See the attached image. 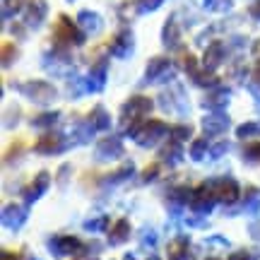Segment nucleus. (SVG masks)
Here are the masks:
<instances>
[{
	"mask_svg": "<svg viewBox=\"0 0 260 260\" xmlns=\"http://www.w3.org/2000/svg\"><path fill=\"white\" fill-rule=\"evenodd\" d=\"M68 174H70V164H63V169H60V171H58V181H60V183H63L65 178H68Z\"/></svg>",
	"mask_w": 260,
	"mask_h": 260,
	"instance_id": "37998d69",
	"label": "nucleus"
},
{
	"mask_svg": "<svg viewBox=\"0 0 260 260\" xmlns=\"http://www.w3.org/2000/svg\"><path fill=\"white\" fill-rule=\"evenodd\" d=\"M128 135L138 142L140 147H154L159 140L167 135V125H164L161 121L138 123V125H133V128L128 130Z\"/></svg>",
	"mask_w": 260,
	"mask_h": 260,
	"instance_id": "f257e3e1",
	"label": "nucleus"
},
{
	"mask_svg": "<svg viewBox=\"0 0 260 260\" xmlns=\"http://www.w3.org/2000/svg\"><path fill=\"white\" fill-rule=\"evenodd\" d=\"M68 145H70L68 138L58 135V133H48L37 142V152L39 154H60L68 149Z\"/></svg>",
	"mask_w": 260,
	"mask_h": 260,
	"instance_id": "9d476101",
	"label": "nucleus"
},
{
	"mask_svg": "<svg viewBox=\"0 0 260 260\" xmlns=\"http://www.w3.org/2000/svg\"><path fill=\"white\" fill-rule=\"evenodd\" d=\"M171 75H174L171 73V63L167 58H152L147 63V73H145L147 82H161V80H167Z\"/></svg>",
	"mask_w": 260,
	"mask_h": 260,
	"instance_id": "ddd939ff",
	"label": "nucleus"
},
{
	"mask_svg": "<svg viewBox=\"0 0 260 260\" xmlns=\"http://www.w3.org/2000/svg\"><path fill=\"white\" fill-rule=\"evenodd\" d=\"M181 157H183V152H181V147H178V142H169V145H164V149H161V159L167 161L169 167H176L178 161H181Z\"/></svg>",
	"mask_w": 260,
	"mask_h": 260,
	"instance_id": "a878e982",
	"label": "nucleus"
},
{
	"mask_svg": "<svg viewBox=\"0 0 260 260\" xmlns=\"http://www.w3.org/2000/svg\"><path fill=\"white\" fill-rule=\"evenodd\" d=\"M205 8L212 10V12H226L232 10V0H203Z\"/></svg>",
	"mask_w": 260,
	"mask_h": 260,
	"instance_id": "72a5a7b5",
	"label": "nucleus"
},
{
	"mask_svg": "<svg viewBox=\"0 0 260 260\" xmlns=\"http://www.w3.org/2000/svg\"><path fill=\"white\" fill-rule=\"evenodd\" d=\"M3 260H19L15 253H10V251H3Z\"/></svg>",
	"mask_w": 260,
	"mask_h": 260,
	"instance_id": "49530a36",
	"label": "nucleus"
},
{
	"mask_svg": "<svg viewBox=\"0 0 260 260\" xmlns=\"http://www.w3.org/2000/svg\"><path fill=\"white\" fill-rule=\"evenodd\" d=\"M133 171H135V167H133V164H125V167L123 169H118V171H116V174H113L111 178H109V183H118V181H125V178H130L133 176Z\"/></svg>",
	"mask_w": 260,
	"mask_h": 260,
	"instance_id": "f704fd0d",
	"label": "nucleus"
},
{
	"mask_svg": "<svg viewBox=\"0 0 260 260\" xmlns=\"http://www.w3.org/2000/svg\"><path fill=\"white\" fill-rule=\"evenodd\" d=\"M15 58H17V48L10 46V44H5V46H3V65L8 68L10 60H15Z\"/></svg>",
	"mask_w": 260,
	"mask_h": 260,
	"instance_id": "e433bc0d",
	"label": "nucleus"
},
{
	"mask_svg": "<svg viewBox=\"0 0 260 260\" xmlns=\"http://www.w3.org/2000/svg\"><path fill=\"white\" fill-rule=\"evenodd\" d=\"M219 63H224V44L214 41L210 46L205 48V56H203V65L207 70H214Z\"/></svg>",
	"mask_w": 260,
	"mask_h": 260,
	"instance_id": "6ab92c4d",
	"label": "nucleus"
},
{
	"mask_svg": "<svg viewBox=\"0 0 260 260\" xmlns=\"http://www.w3.org/2000/svg\"><path fill=\"white\" fill-rule=\"evenodd\" d=\"M48 251L56 258H77V255L89 253V246H84L77 236H53L48 241Z\"/></svg>",
	"mask_w": 260,
	"mask_h": 260,
	"instance_id": "7ed1b4c3",
	"label": "nucleus"
},
{
	"mask_svg": "<svg viewBox=\"0 0 260 260\" xmlns=\"http://www.w3.org/2000/svg\"><path fill=\"white\" fill-rule=\"evenodd\" d=\"M84 229H87V232H92V234L106 232V229H109V217H106V214H102V217L87 219V222H84Z\"/></svg>",
	"mask_w": 260,
	"mask_h": 260,
	"instance_id": "bb28decb",
	"label": "nucleus"
},
{
	"mask_svg": "<svg viewBox=\"0 0 260 260\" xmlns=\"http://www.w3.org/2000/svg\"><path fill=\"white\" fill-rule=\"evenodd\" d=\"M205 154H207V140H195L193 147H190V159L193 161H203Z\"/></svg>",
	"mask_w": 260,
	"mask_h": 260,
	"instance_id": "7c9ffc66",
	"label": "nucleus"
},
{
	"mask_svg": "<svg viewBox=\"0 0 260 260\" xmlns=\"http://www.w3.org/2000/svg\"><path fill=\"white\" fill-rule=\"evenodd\" d=\"M226 152H229V145H226V142H219V145H214V149L210 154H212V159H219L222 154H226Z\"/></svg>",
	"mask_w": 260,
	"mask_h": 260,
	"instance_id": "a19ab883",
	"label": "nucleus"
},
{
	"mask_svg": "<svg viewBox=\"0 0 260 260\" xmlns=\"http://www.w3.org/2000/svg\"><path fill=\"white\" fill-rule=\"evenodd\" d=\"M58 118H60L58 111H46V113H41V116H37V118L31 121V125H34V128H51Z\"/></svg>",
	"mask_w": 260,
	"mask_h": 260,
	"instance_id": "c85d7f7f",
	"label": "nucleus"
},
{
	"mask_svg": "<svg viewBox=\"0 0 260 260\" xmlns=\"http://www.w3.org/2000/svg\"><path fill=\"white\" fill-rule=\"evenodd\" d=\"M243 159H248V161H260V142H253L248 147H243Z\"/></svg>",
	"mask_w": 260,
	"mask_h": 260,
	"instance_id": "c9c22d12",
	"label": "nucleus"
},
{
	"mask_svg": "<svg viewBox=\"0 0 260 260\" xmlns=\"http://www.w3.org/2000/svg\"><path fill=\"white\" fill-rule=\"evenodd\" d=\"M164 0H140V10L142 12H152V10H157Z\"/></svg>",
	"mask_w": 260,
	"mask_h": 260,
	"instance_id": "4c0bfd02",
	"label": "nucleus"
},
{
	"mask_svg": "<svg viewBox=\"0 0 260 260\" xmlns=\"http://www.w3.org/2000/svg\"><path fill=\"white\" fill-rule=\"evenodd\" d=\"M229 99H232V92H229V89L214 87V89H210V94H205L203 106L205 109H210V111H222L224 106L229 104Z\"/></svg>",
	"mask_w": 260,
	"mask_h": 260,
	"instance_id": "2eb2a0df",
	"label": "nucleus"
},
{
	"mask_svg": "<svg viewBox=\"0 0 260 260\" xmlns=\"http://www.w3.org/2000/svg\"><path fill=\"white\" fill-rule=\"evenodd\" d=\"M94 135V125L89 121L84 123H77V125H73L70 128V133H68V142L70 145H84V142H89Z\"/></svg>",
	"mask_w": 260,
	"mask_h": 260,
	"instance_id": "a211bd4d",
	"label": "nucleus"
},
{
	"mask_svg": "<svg viewBox=\"0 0 260 260\" xmlns=\"http://www.w3.org/2000/svg\"><path fill=\"white\" fill-rule=\"evenodd\" d=\"M128 236H130V222L128 219H118L109 229V246H121V243L128 241Z\"/></svg>",
	"mask_w": 260,
	"mask_h": 260,
	"instance_id": "aec40b11",
	"label": "nucleus"
},
{
	"mask_svg": "<svg viewBox=\"0 0 260 260\" xmlns=\"http://www.w3.org/2000/svg\"><path fill=\"white\" fill-rule=\"evenodd\" d=\"M77 22H80V27L87 31V34H99L104 29V19L94 12V10H82L80 15H77Z\"/></svg>",
	"mask_w": 260,
	"mask_h": 260,
	"instance_id": "dca6fc26",
	"label": "nucleus"
},
{
	"mask_svg": "<svg viewBox=\"0 0 260 260\" xmlns=\"http://www.w3.org/2000/svg\"><path fill=\"white\" fill-rule=\"evenodd\" d=\"M248 234H251L255 241H260V222H253L251 226H248Z\"/></svg>",
	"mask_w": 260,
	"mask_h": 260,
	"instance_id": "79ce46f5",
	"label": "nucleus"
},
{
	"mask_svg": "<svg viewBox=\"0 0 260 260\" xmlns=\"http://www.w3.org/2000/svg\"><path fill=\"white\" fill-rule=\"evenodd\" d=\"M140 246L142 248H154L157 246V232L152 226H147V224L140 229Z\"/></svg>",
	"mask_w": 260,
	"mask_h": 260,
	"instance_id": "cd10ccee",
	"label": "nucleus"
},
{
	"mask_svg": "<svg viewBox=\"0 0 260 260\" xmlns=\"http://www.w3.org/2000/svg\"><path fill=\"white\" fill-rule=\"evenodd\" d=\"M149 111H152V99L140 96V94L138 96H130L128 102H125V106H123V116H121V123H123V128H125V133H128V128L142 123V118Z\"/></svg>",
	"mask_w": 260,
	"mask_h": 260,
	"instance_id": "f03ea898",
	"label": "nucleus"
},
{
	"mask_svg": "<svg viewBox=\"0 0 260 260\" xmlns=\"http://www.w3.org/2000/svg\"><path fill=\"white\" fill-rule=\"evenodd\" d=\"M251 12H253V17H255V19H260V0L251 8Z\"/></svg>",
	"mask_w": 260,
	"mask_h": 260,
	"instance_id": "a18cd8bd",
	"label": "nucleus"
},
{
	"mask_svg": "<svg viewBox=\"0 0 260 260\" xmlns=\"http://www.w3.org/2000/svg\"><path fill=\"white\" fill-rule=\"evenodd\" d=\"M48 186H51V176H48V171L37 174V178L29 183V188H24V200H27V205L37 203L39 198L48 190Z\"/></svg>",
	"mask_w": 260,
	"mask_h": 260,
	"instance_id": "f8f14e48",
	"label": "nucleus"
},
{
	"mask_svg": "<svg viewBox=\"0 0 260 260\" xmlns=\"http://www.w3.org/2000/svg\"><path fill=\"white\" fill-rule=\"evenodd\" d=\"M0 219H3V224H5L8 229L17 232L19 226L27 222V207H22V205H15V203L5 205V207H3V214H0Z\"/></svg>",
	"mask_w": 260,
	"mask_h": 260,
	"instance_id": "9b49d317",
	"label": "nucleus"
},
{
	"mask_svg": "<svg viewBox=\"0 0 260 260\" xmlns=\"http://www.w3.org/2000/svg\"><path fill=\"white\" fill-rule=\"evenodd\" d=\"M22 94H24L27 99H31L34 104H39V106H48V104L56 99L53 84L41 82V80H31V82L22 84Z\"/></svg>",
	"mask_w": 260,
	"mask_h": 260,
	"instance_id": "39448f33",
	"label": "nucleus"
},
{
	"mask_svg": "<svg viewBox=\"0 0 260 260\" xmlns=\"http://www.w3.org/2000/svg\"><path fill=\"white\" fill-rule=\"evenodd\" d=\"M159 102L164 106V111H169V113H178V116H186L188 113V99L181 87H174V89L164 92L159 96Z\"/></svg>",
	"mask_w": 260,
	"mask_h": 260,
	"instance_id": "0eeeda50",
	"label": "nucleus"
},
{
	"mask_svg": "<svg viewBox=\"0 0 260 260\" xmlns=\"http://www.w3.org/2000/svg\"><path fill=\"white\" fill-rule=\"evenodd\" d=\"M87 121L94 125V130H109L111 128V116H109V111H106L104 106H94V111L89 113Z\"/></svg>",
	"mask_w": 260,
	"mask_h": 260,
	"instance_id": "393cba45",
	"label": "nucleus"
},
{
	"mask_svg": "<svg viewBox=\"0 0 260 260\" xmlns=\"http://www.w3.org/2000/svg\"><path fill=\"white\" fill-rule=\"evenodd\" d=\"M229 260H258V258H255L251 251H234L232 255H229Z\"/></svg>",
	"mask_w": 260,
	"mask_h": 260,
	"instance_id": "ea45409f",
	"label": "nucleus"
},
{
	"mask_svg": "<svg viewBox=\"0 0 260 260\" xmlns=\"http://www.w3.org/2000/svg\"><path fill=\"white\" fill-rule=\"evenodd\" d=\"M188 248H190L188 236H176L169 243V260H188Z\"/></svg>",
	"mask_w": 260,
	"mask_h": 260,
	"instance_id": "4be33fe9",
	"label": "nucleus"
},
{
	"mask_svg": "<svg viewBox=\"0 0 260 260\" xmlns=\"http://www.w3.org/2000/svg\"><path fill=\"white\" fill-rule=\"evenodd\" d=\"M24 3H27V0H3V17L8 19L10 15H17Z\"/></svg>",
	"mask_w": 260,
	"mask_h": 260,
	"instance_id": "473e14b6",
	"label": "nucleus"
},
{
	"mask_svg": "<svg viewBox=\"0 0 260 260\" xmlns=\"http://www.w3.org/2000/svg\"><path fill=\"white\" fill-rule=\"evenodd\" d=\"M229 125H232V121H229V116L224 111H210L203 118V130H205V135H210V138L226 133Z\"/></svg>",
	"mask_w": 260,
	"mask_h": 260,
	"instance_id": "1a4fd4ad",
	"label": "nucleus"
},
{
	"mask_svg": "<svg viewBox=\"0 0 260 260\" xmlns=\"http://www.w3.org/2000/svg\"><path fill=\"white\" fill-rule=\"evenodd\" d=\"M104 82H106V65L99 63V65H94L92 70H89L87 87H89V92H102V89H104Z\"/></svg>",
	"mask_w": 260,
	"mask_h": 260,
	"instance_id": "b1692460",
	"label": "nucleus"
},
{
	"mask_svg": "<svg viewBox=\"0 0 260 260\" xmlns=\"http://www.w3.org/2000/svg\"><path fill=\"white\" fill-rule=\"evenodd\" d=\"M241 210L246 214H258L260 212V188L251 186L246 188V193H243V205Z\"/></svg>",
	"mask_w": 260,
	"mask_h": 260,
	"instance_id": "5701e85b",
	"label": "nucleus"
},
{
	"mask_svg": "<svg viewBox=\"0 0 260 260\" xmlns=\"http://www.w3.org/2000/svg\"><path fill=\"white\" fill-rule=\"evenodd\" d=\"M207 243H210V246H219V248H229V239H226V236H210Z\"/></svg>",
	"mask_w": 260,
	"mask_h": 260,
	"instance_id": "58836bf2",
	"label": "nucleus"
},
{
	"mask_svg": "<svg viewBox=\"0 0 260 260\" xmlns=\"http://www.w3.org/2000/svg\"><path fill=\"white\" fill-rule=\"evenodd\" d=\"M190 135H193V130H190V125H174V128L169 130V138L174 140V142H186V140H190Z\"/></svg>",
	"mask_w": 260,
	"mask_h": 260,
	"instance_id": "c756f323",
	"label": "nucleus"
},
{
	"mask_svg": "<svg viewBox=\"0 0 260 260\" xmlns=\"http://www.w3.org/2000/svg\"><path fill=\"white\" fill-rule=\"evenodd\" d=\"M210 186H212V190H214L217 203L234 205L241 198V186H239L236 181H232V178H217V181H210Z\"/></svg>",
	"mask_w": 260,
	"mask_h": 260,
	"instance_id": "423d86ee",
	"label": "nucleus"
},
{
	"mask_svg": "<svg viewBox=\"0 0 260 260\" xmlns=\"http://www.w3.org/2000/svg\"><path fill=\"white\" fill-rule=\"evenodd\" d=\"M236 135H239L241 140L255 138V135H260V123H243L241 128L236 130Z\"/></svg>",
	"mask_w": 260,
	"mask_h": 260,
	"instance_id": "2f4dec72",
	"label": "nucleus"
},
{
	"mask_svg": "<svg viewBox=\"0 0 260 260\" xmlns=\"http://www.w3.org/2000/svg\"><path fill=\"white\" fill-rule=\"evenodd\" d=\"M207 260H219V258H207Z\"/></svg>",
	"mask_w": 260,
	"mask_h": 260,
	"instance_id": "09e8293b",
	"label": "nucleus"
},
{
	"mask_svg": "<svg viewBox=\"0 0 260 260\" xmlns=\"http://www.w3.org/2000/svg\"><path fill=\"white\" fill-rule=\"evenodd\" d=\"M123 157V145L118 138H109L102 140L96 149H94V159L96 161H116V159Z\"/></svg>",
	"mask_w": 260,
	"mask_h": 260,
	"instance_id": "6e6552de",
	"label": "nucleus"
},
{
	"mask_svg": "<svg viewBox=\"0 0 260 260\" xmlns=\"http://www.w3.org/2000/svg\"><path fill=\"white\" fill-rule=\"evenodd\" d=\"M157 174H159V167L154 164V167L149 169V171H145V181H152V178H157Z\"/></svg>",
	"mask_w": 260,
	"mask_h": 260,
	"instance_id": "c03bdc74",
	"label": "nucleus"
},
{
	"mask_svg": "<svg viewBox=\"0 0 260 260\" xmlns=\"http://www.w3.org/2000/svg\"><path fill=\"white\" fill-rule=\"evenodd\" d=\"M111 53L116 58H128L133 53V34L128 29H123L121 34L111 41Z\"/></svg>",
	"mask_w": 260,
	"mask_h": 260,
	"instance_id": "f3484780",
	"label": "nucleus"
},
{
	"mask_svg": "<svg viewBox=\"0 0 260 260\" xmlns=\"http://www.w3.org/2000/svg\"><path fill=\"white\" fill-rule=\"evenodd\" d=\"M253 56L260 58V41H255V44H253Z\"/></svg>",
	"mask_w": 260,
	"mask_h": 260,
	"instance_id": "de8ad7c7",
	"label": "nucleus"
},
{
	"mask_svg": "<svg viewBox=\"0 0 260 260\" xmlns=\"http://www.w3.org/2000/svg\"><path fill=\"white\" fill-rule=\"evenodd\" d=\"M46 12H48V5L46 0H29L27 3V27L37 29L41 27V22L46 19Z\"/></svg>",
	"mask_w": 260,
	"mask_h": 260,
	"instance_id": "4468645a",
	"label": "nucleus"
},
{
	"mask_svg": "<svg viewBox=\"0 0 260 260\" xmlns=\"http://www.w3.org/2000/svg\"><path fill=\"white\" fill-rule=\"evenodd\" d=\"M161 41L167 48H176L181 44V29L176 24V17H169V22L164 24V31H161Z\"/></svg>",
	"mask_w": 260,
	"mask_h": 260,
	"instance_id": "412c9836",
	"label": "nucleus"
},
{
	"mask_svg": "<svg viewBox=\"0 0 260 260\" xmlns=\"http://www.w3.org/2000/svg\"><path fill=\"white\" fill-rule=\"evenodd\" d=\"M84 37H87V31H84V29H77L70 19L65 17V15L58 17L56 34H53V41H56L58 51H60L63 46H70V44H75V46H77V44H82Z\"/></svg>",
	"mask_w": 260,
	"mask_h": 260,
	"instance_id": "20e7f679",
	"label": "nucleus"
}]
</instances>
